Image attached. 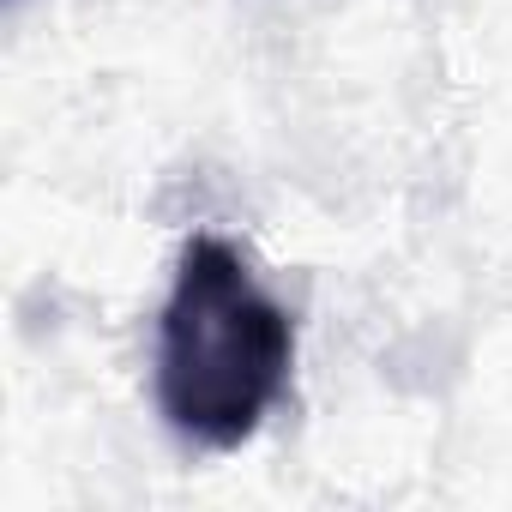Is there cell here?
I'll use <instances>...</instances> for the list:
<instances>
[{"mask_svg": "<svg viewBox=\"0 0 512 512\" xmlns=\"http://www.w3.org/2000/svg\"><path fill=\"white\" fill-rule=\"evenodd\" d=\"M296 320L260 290L241 247L187 235L157 314V416L193 452H235L290 392Z\"/></svg>", "mask_w": 512, "mask_h": 512, "instance_id": "cell-1", "label": "cell"}]
</instances>
